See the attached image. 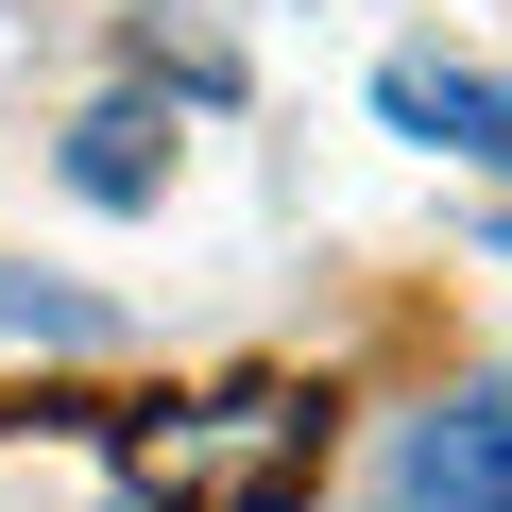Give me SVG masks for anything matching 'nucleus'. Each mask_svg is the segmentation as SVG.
Returning <instances> with one entry per match:
<instances>
[{
	"instance_id": "1",
	"label": "nucleus",
	"mask_w": 512,
	"mask_h": 512,
	"mask_svg": "<svg viewBox=\"0 0 512 512\" xmlns=\"http://www.w3.org/2000/svg\"><path fill=\"white\" fill-rule=\"evenodd\" d=\"M137 461H154V495H171V512H188V478H222L239 512H291V495H308V461H325V410H291V393H222V410H171Z\"/></svg>"
},
{
	"instance_id": "2",
	"label": "nucleus",
	"mask_w": 512,
	"mask_h": 512,
	"mask_svg": "<svg viewBox=\"0 0 512 512\" xmlns=\"http://www.w3.org/2000/svg\"><path fill=\"white\" fill-rule=\"evenodd\" d=\"M0 512H171V495H154V461L103 410L35 393V410H0Z\"/></svg>"
},
{
	"instance_id": "4",
	"label": "nucleus",
	"mask_w": 512,
	"mask_h": 512,
	"mask_svg": "<svg viewBox=\"0 0 512 512\" xmlns=\"http://www.w3.org/2000/svg\"><path fill=\"white\" fill-rule=\"evenodd\" d=\"M410 495L427 512H512V393H461L410 427Z\"/></svg>"
},
{
	"instance_id": "3",
	"label": "nucleus",
	"mask_w": 512,
	"mask_h": 512,
	"mask_svg": "<svg viewBox=\"0 0 512 512\" xmlns=\"http://www.w3.org/2000/svg\"><path fill=\"white\" fill-rule=\"evenodd\" d=\"M376 120H393V137H427V154H461V171H512V86H495V69L393 52V69H376Z\"/></svg>"
},
{
	"instance_id": "6",
	"label": "nucleus",
	"mask_w": 512,
	"mask_h": 512,
	"mask_svg": "<svg viewBox=\"0 0 512 512\" xmlns=\"http://www.w3.org/2000/svg\"><path fill=\"white\" fill-rule=\"evenodd\" d=\"M0 342H103L86 291H35V274H0Z\"/></svg>"
},
{
	"instance_id": "5",
	"label": "nucleus",
	"mask_w": 512,
	"mask_h": 512,
	"mask_svg": "<svg viewBox=\"0 0 512 512\" xmlns=\"http://www.w3.org/2000/svg\"><path fill=\"white\" fill-rule=\"evenodd\" d=\"M69 188L86 205H154L171 188V103H86L69 120Z\"/></svg>"
}]
</instances>
